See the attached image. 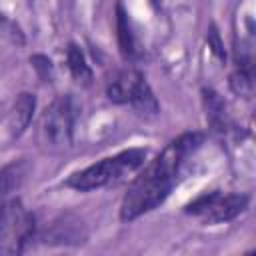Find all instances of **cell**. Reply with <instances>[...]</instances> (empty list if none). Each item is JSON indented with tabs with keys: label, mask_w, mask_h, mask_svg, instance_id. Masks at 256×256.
Returning <instances> with one entry per match:
<instances>
[{
	"label": "cell",
	"mask_w": 256,
	"mask_h": 256,
	"mask_svg": "<svg viewBox=\"0 0 256 256\" xmlns=\"http://www.w3.org/2000/svg\"><path fill=\"white\" fill-rule=\"evenodd\" d=\"M202 142L204 136L200 132H184L174 138L130 184L120 204V220L132 222L158 208L178 184L188 158Z\"/></svg>",
	"instance_id": "cell-1"
},
{
	"label": "cell",
	"mask_w": 256,
	"mask_h": 256,
	"mask_svg": "<svg viewBox=\"0 0 256 256\" xmlns=\"http://www.w3.org/2000/svg\"><path fill=\"white\" fill-rule=\"evenodd\" d=\"M148 150L146 148H128L122 150L114 156L102 158L96 164L86 166L84 170H78L66 178V186L80 190V192H90L96 188H104L110 184H116L130 174H134L146 160Z\"/></svg>",
	"instance_id": "cell-2"
},
{
	"label": "cell",
	"mask_w": 256,
	"mask_h": 256,
	"mask_svg": "<svg viewBox=\"0 0 256 256\" xmlns=\"http://www.w3.org/2000/svg\"><path fill=\"white\" fill-rule=\"evenodd\" d=\"M106 96L114 104H130L142 116H156L160 110L150 84L136 68L118 70L106 84Z\"/></svg>",
	"instance_id": "cell-3"
},
{
	"label": "cell",
	"mask_w": 256,
	"mask_h": 256,
	"mask_svg": "<svg viewBox=\"0 0 256 256\" xmlns=\"http://www.w3.org/2000/svg\"><path fill=\"white\" fill-rule=\"evenodd\" d=\"M34 236V216L20 198H8L0 206V256L22 254Z\"/></svg>",
	"instance_id": "cell-4"
},
{
	"label": "cell",
	"mask_w": 256,
	"mask_h": 256,
	"mask_svg": "<svg viewBox=\"0 0 256 256\" xmlns=\"http://www.w3.org/2000/svg\"><path fill=\"white\" fill-rule=\"evenodd\" d=\"M250 196L248 194H220V192H206L192 200L184 212L198 216L204 224H222L230 222L240 216L248 208Z\"/></svg>",
	"instance_id": "cell-5"
},
{
	"label": "cell",
	"mask_w": 256,
	"mask_h": 256,
	"mask_svg": "<svg viewBox=\"0 0 256 256\" xmlns=\"http://www.w3.org/2000/svg\"><path fill=\"white\" fill-rule=\"evenodd\" d=\"M78 102L72 98V94L58 96L42 114L40 130L50 146H68L72 142L74 124L78 118Z\"/></svg>",
	"instance_id": "cell-6"
},
{
	"label": "cell",
	"mask_w": 256,
	"mask_h": 256,
	"mask_svg": "<svg viewBox=\"0 0 256 256\" xmlns=\"http://www.w3.org/2000/svg\"><path fill=\"white\" fill-rule=\"evenodd\" d=\"M34 108H36L34 94H28V92L18 94V98H16V102L12 106V114H10V132H12L14 138H18L20 134H24L26 128L30 126Z\"/></svg>",
	"instance_id": "cell-7"
},
{
	"label": "cell",
	"mask_w": 256,
	"mask_h": 256,
	"mask_svg": "<svg viewBox=\"0 0 256 256\" xmlns=\"http://www.w3.org/2000/svg\"><path fill=\"white\" fill-rule=\"evenodd\" d=\"M116 36H118V46L120 52L126 60H136L138 58V42L130 24V18L122 4H116Z\"/></svg>",
	"instance_id": "cell-8"
},
{
	"label": "cell",
	"mask_w": 256,
	"mask_h": 256,
	"mask_svg": "<svg viewBox=\"0 0 256 256\" xmlns=\"http://www.w3.org/2000/svg\"><path fill=\"white\" fill-rule=\"evenodd\" d=\"M230 88L242 96V98H252L254 94V72H252V58L250 56H240L236 70L230 76Z\"/></svg>",
	"instance_id": "cell-9"
},
{
	"label": "cell",
	"mask_w": 256,
	"mask_h": 256,
	"mask_svg": "<svg viewBox=\"0 0 256 256\" xmlns=\"http://www.w3.org/2000/svg\"><path fill=\"white\" fill-rule=\"evenodd\" d=\"M66 62H68V70L72 74V78L82 84V86H90L92 84V68L86 62L84 52L76 46V44H68L66 48Z\"/></svg>",
	"instance_id": "cell-10"
},
{
	"label": "cell",
	"mask_w": 256,
	"mask_h": 256,
	"mask_svg": "<svg viewBox=\"0 0 256 256\" xmlns=\"http://www.w3.org/2000/svg\"><path fill=\"white\" fill-rule=\"evenodd\" d=\"M84 234H80V222L78 220H58L52 224L50 232L44 234L46 242H82Z\"/></svg>",
	"instance_id": "cell-11"
},
{
	"label": "cell",
	"mask_w": 256,
	"mask_h": 256,
	"mask_svg": "<svg viewBox=\"0 0 256 256\" xmlns=\"http://www.w3.org/2000/svg\"><path fill=\"white\" fill-rule=\"evenodd\" d=\"M202 94H204V108H206V116H208L210 124L220 128L224 122V102H222L220 94H216L210 88H204Z\"/></svg>",
	"instance_id": "cell-12"
},
{
	"label": "cell",
	"mask_w": 256,
	"mask_h": 256,
	"mask_svg": "<svg viewBox=\"0 0 256 256\" xmlns=\"http://www.w3.org/2000/svg\"><path fill=\"white\" fill-rule=\"evenodd\" d=\"M24 164L18 162V164H10L6 166L2 172H0V196H6L10 194L14 188L20 186L22 178H24Z\"/></svg>",
	"instance_id": "cell-13"
},
{
	"label": "cell",
	"mask_w": 256,
	"mask_h": 256,
	"mask_svg": "<svg viewBox=\"0 0 256 256\" xmlns=\"http://www.w3.org/2000/svg\"><path fill=\"white\" fill-rule=\"evenodd\" d=\"M30 62H32V66H34V70L38 72V76L46 82H50L52 80V74H54V66H52V62H50V58H46L44 54H34L32 58H30Z\"/></svg>",
	"instance_id": "cell-14"
},
{
	"label": "cell",
	"mask_w": 256,
	"mask_h": 256,
	"mask_svg": "<svg viewBox=\"0 0 256 256\" xmlns=\"http://www.w3.org/2000/svg\"><path fill=\"white\" fill-rule=\"evenodd\" d=\"M206 40H208V46H210V50L220 58V60H224L226 58V54H224V44H222V40H220V34H218V30H216V26L212 24L210 28H208V34H206Z\"/></svg>",
	"instance_id": "cell-15"
}]
</instances>
